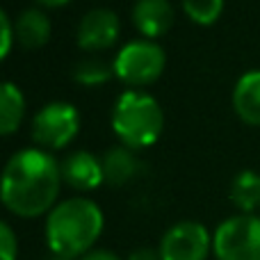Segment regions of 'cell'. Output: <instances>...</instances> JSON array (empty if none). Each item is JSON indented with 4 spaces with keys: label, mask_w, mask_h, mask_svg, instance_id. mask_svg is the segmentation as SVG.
<instances>
[{
    "label": "cell",
    "mask_w": 260,
    "mask_h": 260,
    "mask_svg": "<svg viewBox=\"0 0 260 260\" xmlns=\"http://www.w3.org/2000/svg\"><path fill=\"white\" fill-rule=\"evenodd\" d=\"M231 201L244 215H251L260 206V174L253 169H244L235 174L231 183Z\"/></svg>",
    "instance_id": "obj_14"
},
{
    "label": "cell",
    "mask_w": 260,
    "mask_h": 260,
    "mask_svg": "<svg viewBox=\"0 0 260 260\" xmlns=\"http://www.w3.org/2000/svg\"><path fill=\"white\" fill-rule=\"evenodd\" d=\"M25 112V99L14 82H5L0 89V133L12 135L21 126Z\"/></svg>",
    "instance_id": "obj_15"
},
{
    "label": "cell",
    "mask_w": 260,
    "mask_h": 260,
    "mask_svg": "<svg viewBox=\"0 0 260 260\" xmlns=\"http://www.w3.org/2000/svg\"><path fill=\"white\" fill-rule=\"evenodd\" d=\"M39 5H44V7H62V5H67L69 0H37Z\"/></svg>",
    "instance_id": "obj_22"
},
{
    "label": "cell",
    "mask_w": 260,
    "mask_h": 260,
    "mask_svg": "<svg viewBox=\"0 0 260 260\" xmlns=\"http://www.w3.org/2000/svg\"><path fill=\"white\" fill-rule=\"evenodd\" d=\"M80 128V114L67 101L46 103L32 119V137L46 151L64 148Z\"/></svg>",
    "instance_id": "obj_6"
},
{
    "label": "cell",
    "mask_w": 260,
    "mask_h": 260,
    "mask_svg": "<svg viewBox=\"0 0 260 260\" xmlns=\"http://www.w3.org/2000/svg\"><path fill=\"white\" fill-rule=\"evenodd\" d=\"M114 76L130 87L151 85L165 71V50L151 39H135L114 55Z\"/></svg>",
    "instance_id": "obj_5"
},
{
    "label": "cell",
    "mask_w": 260,
    "mask_h": 260,
    "mask_svg": "<svg viewBox=\"0 0 260 260\" xmlns=\"http://www.w3.org/2000/svg\"><path fill=\"white\" fill-rule=\"evenodd\" d=\"M80 260H123V258H119L117 253L110 251V249H94V251H89Z\"/></svg>",
    "instance_id": "obj_21"
},
{
    "label": "cell",
    "mask_w": 260,
    "mask_h": 260,
    "mask_svg": "<svg viewBox=\"0 0 260 260\" xmlns=\"http://www.w3.org/2000/svg\"><path fill=\"white\" fill-rule=\"evenodd\" d=\"M0 57H7L9 50H12V44L16 39V30L12 25V18H9L7 12H0Z\"/></svg>",
    "instance_id": "obj_19"
},
{
    "label": "cell",
    "mask_w": 260,
    "mask_h": 260,
    "mask_svg": "<svg viewBox=\"0 0 260 260\" xmlns=\"http://www.w3.org/2000/svg\"><path fill=\"white\" fill-rule=\"evenodd\" d=\"M165 128L162 108L151 94L123 91L112 108V130L128 148H144L157 142Z\"/></svg>",
    "instance_id": "obj_3"
},
{
    "label": "cell",
    "mask_w": 260,
    "mask_h": 260,
    "mask_svg": "<svg viewBox=\"0 0 260 260\" xmlns=\"http://www.w3.org/2000/svg\"><path fill=\"white\" fill-rule=\"evenodd\" d=\"M128 260H160V251L151 247H139L135 251H130Z\"/></svg>",
    "instance_id": "obj_20"
},
{
    "label": "cell",
    "mask_w": 260,
    "mask_h": 260,
    "mask_svg": "<svg viewBox=\"0 0 260 260\" xmlns=\"http://www.w3.org/2000/svg\"><path fill=\"white\" fill-rule=\"evenodd\" d=\"M233 110L244 123L260 126V69L247 71L235 82Z\"/></svg>",
    "instance_id": "obj_11"
},
{
    "label": "cell",
    "mask_w": 260,
    "mask_h": 260,
    "mask_svg": "<svg viewBox=\"0 0 260 260\" xmlns=\"http://www.w3.org/2000/svg\"><path fill=\"white\" fill-rule=\"evenodd\" d=\"M212 253L217 260H260V217L224 219L212 233Z\"/></svg>",
    "instance_id": "obj_4"
},
{
    "label": "cell",
    "mask_w": 260,
    "mask_h": 260,
    "mask_svg": "<svg viewBox=\"0 0 260 260\" xmlns=\"http://www.w3.org/2000/svg\"><path fill=\"white\" fill-rule=\"evenodd\" d=\"M18 258V240L16 233L7 221L0 224V260H16Z\"/></svg>",
    "instance_id": "obj_18"
},
{
    "label": "cell",
    "mask_w": 260,
    "mask_h": 260,
    "mask_svg": "<svg viewBox=\"0 0 260 260\" xmlns=\"http://www.w3.org/2000/svg\"><path fill=\"white\" fill-rule=\"evenodd\" d=\"M50 260H64V258H57V256H53V258H50Z\"/></svg>",
    "instance_id": "obj_23"
},
{
    "label": "cell",
    "mask_w": 260,
    "mask_h": 260,
    "mask_svg": "<svg viewBox=\"0 0 260 260\" xmlns=\"http://www.w3.org/2000/svg\"><path fill=\"white\" fill-rule=\"evenodd\" d=\"M59 169H62V180L78 192H89L105 183L103 162L89 151H73L71 155L64 157Z\"/></svg>",
    "instance_id": "obj_9"
},
{
    "label": "cell",
    "mask_w": 260,
    "mask_h": 260,
    "mask_svg": "<svg viewBox=\"0 0 260 260\" xmlns=\"http://www.w3.org/2000/svg\"><path fill=\"white\" fill-rule=\"evenodd\" d=\"M101 162H103L105 183L114 185V187L126 185L139 171L137 155H135L133 148H128V146H114V148H110V151H105Z\"/></svg>",
    "instance_id": "obj_13"
},
{
    "label": "cell",
    "mask_w": 260,
    "mask_h": 260,
    "mask_svg": "<svg viewBox=\"0 0 260 260\" xmlns=\"http://www.w3.org/2000/svg\"><path fill=\"white\" fill-rule=\"evenodd\" d=\"M119 16L108 7L89 9L80 18L76 30V41L82 50H105L119 37Z\"/></svg>",
    "instance_id": "obj_8"
},
{
    "label": "cell",
    "mask_w": 260,
    "mask_h": 260,
    "mask_svg": "<svg viewBox=\"0 0 260 260\" xmlns=\"http://www.w3.org/2000/svg\"><path fill=\"white\" fill-rule=\"evenodd\" d=\"M103 212L91 199L73 197L59 201L46 217V244L50 253L64 260H80L94 251L103 233Z\"/></svg>",
    "instance_id": "obj_2"
},
{
    "label": "cell",
    "mask_w": 260,
    "mask_h": 260,
    "mask_svg": "<svg viewBox=\"0 0 260 260\" xmlns=\"http://www.w3.org/2000/svg\"><path fill=\"white\" fill-rule=\"evenodd\" d=\"M16 39L23 48H41L50 39V18L46 12L37 7H30L16 18Z\"/></svg>",
    "instance_id": "obj_12"
},
{
    "label": "cell",
    "mask_w": 260,
    "mask_h": 260,
    "mask_svg": "<svg viewBox=\"0 0 260 260\" xmlns=\"http://www.w3.org/2000/svg\"><path fill=\"white\" fill-rule=\"evenodd\" d=\"M157 251L160 260H208L212 235L201 221H178L162 235Z\"/></svg>",
    "instance_id": "obj_7"
},
{
    "label": "cell",
    "mask_w": 260,
    "mask_h": 260,
    "mask_svg": "<svg viewBox=\"0 0 260 260\" xmlns=\"http://www.w3.org/2000/svg\"><path fill=\"white\" fill-rule=\"evenodd\" d=\"M62 169L44 148H23L7 160L0 185L3 206L12 215L35 219L57 206Z\"/></svg>",
    "instance_id": "obj_1"
},
{
    "label": "cell",
    "mask_w": 260,
    "mask_h": 260,
    "mask_svg": "<svg viewBox=\"0 0 260 260\" xmlns=\"http://www.w3.org/2000/svg\"><path fill=\"white\" fill-rule=\"evenodd\" d=\"M183 9L194 23L210 25L219 18L224 9V0H183Z\"/></svg>",
    "instance_id": "obj_17"
},
{
    "label": "cell",
    "mask_w": 260,
    "mask_h": 260,
    "mask_svg": "<svg viewBox=\"0 0 260 260\" xmlns=\"http://www.w3.org/2000/svg\"><path fill=\"white\" fill-rule=\"evenodd\" d=\"M112 73H114L112 64L103 62V59H99V57H89V59H82V62L76 64V69H73V80L85 87H96V85H105V82L112 78Z\"/></svg>",
    "instance_id": "obj_16"
},
{
    "label": "cell",
    "mask_w": 260,
    "mask_h": 260,
    "mask_svg": "<svg viewBox=\"0 0 260 260\" xmlns=\"http://www.w3.org/2000/svg\"><path fill=\"white\" fill-rule=\"evenodd\" d=\"M133 23L144 39L162 37L174 23V9L169 0H135L133 5Z\"/></svg>",
    "instance_id": "obj_10"
}]
</instances>
